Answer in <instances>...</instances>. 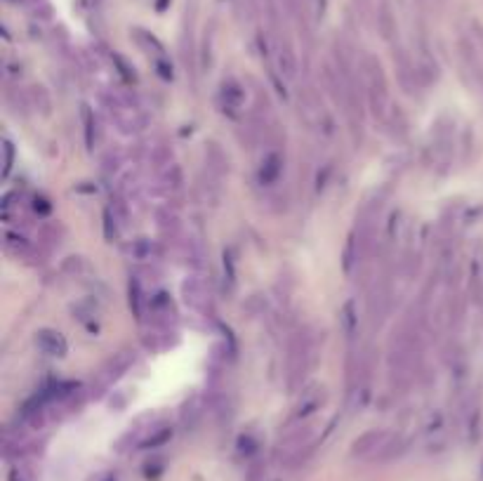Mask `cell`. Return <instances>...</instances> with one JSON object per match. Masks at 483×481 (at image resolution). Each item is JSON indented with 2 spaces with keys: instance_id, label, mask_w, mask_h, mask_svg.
<instances>
[{
  "instance_id": "cell-1",
  "label": "cell",
  "mask_w": 483,
  "mask_h": 481,
  "mask_svg": "<svg viewBox=\"0 0 483 481\" xmlns=\"http://www.w3.org/2000/svg\"><path fill=\"white\" fill-rule=\"evenodd\" d=\"M311 361V338L304 331H297L288 342V354H285V382L290 389L302 385L304 375L309 370Z\"/></svg>"
},
{
  "instance_id": "cell-2",
  "label": "cell",
  "mask_w": 483,
  "mask_h": 481,
  "mask_svg": "<svg viewBox=\"0 0 483 481\" xmlns=\"http://www.w3.org/2000/svg\"><path fill=\"white\" fill-rule=\"evenodd\" d=\"M391 441V434L387 432H368V434L358 436L351 446V453L358 455V458H377L382 453V448Z\"/></svg>"
},
{
  "instance_id": "cell-3",
  "label": "cell",
  "mask_w": 483,
  "mask_h": 481,
  "mask_svg": "<svg viewBox=\"0 0 483 481\" xmlns=\"http://www.w3.org/2000/svg\"><path fill=\"white\" fill-rule=\"evenodd\" d=\"M35 345L50 356H62L66 352V342L62 340V335L54 333V331H40L38 335H35Z\"/></svg>"
},
{
  "instance_id": "cell-4",
  "label": "cell",
  "mask_w": 483,
  "mask_h": 481,
  "mask_svg": "<svg viewBox=\"0 0 483 481\" xmlns=\"http://www.w3.org/2000/svg\"><path fill=\"white\" fill-rule=\"evenodd\" d=\"M184 297H187V304L191 309H203L205 307V288L200 281H196V278H189V281L184 283Z\"/></svg>"
}]
</instances>
